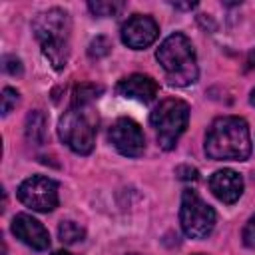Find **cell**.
<instances>
[{"mask_svg":"<svg viewBox=\"0 0 255 255\" xmlns=\"http://www.w3.org/2000/svg\"><path fill=\"white\" fill-rule=\"evenodd\" d=\"M4 70L12 76H20L22 74V64L16 56H4Z\"/></svg>","mask_w":255,"mask_h":255,"instance_id":"obj_20","label":"cell"},{"mask_svg":"<svg viewBox=\"0 0 255 255\" xmlns=\"http://www.w3.org/2000/svg\"><path fill=\"white\" fill-rule=\"evenodd\" d=\"M155 58H157L159 66L163 68V72H165V80L171 86H179V88L189 86L199 76L193 44L181 32H175V34L167 36L159 44V48L155 52Z\"/></svg>","mask_w":255,"mask_h":255,"instance_id":"obj_3","label":"cell"},{"mask_svg":"<svg viewBox=\"0 0 255 255\" xmlns=\"http://www.w3.org/2000/svg\"><path fill=\"white\" fill-rule=\"evenodd\" d=\"M215 211L211 205H207L195 191L185 189L181 195V207H179V223L187 237L191 239H203L207 237L215 227Z\"/></svg>","mask_w":255,"mask_h":255,"instance_id":"obj_6","label":"cell"},{"mask_svg":"<svg viewBox=\"0 0 255 255\" xmlns=\"http://www.w3.org/2000/svg\"><path fill=\"white\" fill-rule=\"evenodd\" d=\"M116 92L126 100H135V102H141V104H149L151 100H155V96L159 92V86L151 76L131 74V76L118 82Z\"/></svg>","mask_w":255,"mask_h":255,"instance_id":"obj_11","label":"cell"},{"mask_svg":"<svg viewBox=\"0 0 255 255\" xmlns=\"http://www.w3.org/2000/svg\"><path fill=\"white\" fill-rule=\"evenodd\" d=\"M18 104V92L14 88H4L2 90V114H10Z\"/></svg>","mask_w":255,"mask_h":255,"instance_id":"obj_18","label":"cell"},{"mask_svg":"<svg viewBox=\"0 0 255 255\" xmlns=\"http://www.w3.org/2000/svg\"><path fill=\"white\" fill-rule=\"evenodd\" d=\"M12 233L16 235V239H20L36 251H46L50 247L48 229L28 213H18L12 219Z\"/></svg>","mask_w":255,"mask_h":255,"instance_id":"obj_10","label":"cell"},{"mask_svg":"<svg viewBox=\"0 0 255 255\" xmlns=\"http://www.w3.org/2000/svg\"><path fill=\"white\" fill-rule=\"evenodd\" d=\"M159 36V26L151 16L133 14L122 26V42L131 50H143L151 46Z\"/></svg>","mask_w":255,"mask_h":255,"instance_id":"obj_9","label":"cell"},{"mask_svg":"<svg viewBox=\"0 0 255 255\" xmlns=\"http://www.w3.org/2000/svg\"><path fill=\"white\" fill-rule=\"evenodd\" d=\"M175 8H193L195 6V2H191V4H173Z\"/></svg>","mask_w":255,"mask_h":255,"instance_id":"obj_21","label":"cell"},{"mask_svg":"<svg viewBox=\"0 0 255 255\" xmlns=\"http://www.w3.org/2000/svg\"><path fill=\"white\" fill-rule=\"evenodd\" d=\"M205 153L217 161H245L251 155V133L247 122L237 116L213 120L205 133Z\"/></svg>","mask_w":255,"mask_h":255,"instance_id":"obj_1","label":"cell"},{"mask_svg":"<svg viewBox=\"0 0 255 255\" xmlns=\"http://www.w3.org/2000/svg\"><path fill=\"white\" fill-rule=\"evenodd\" d=\"M98 94H102V88L100 86L82 84L74 92V106H90V102H94L98 98Z\"/></svg>","mask_w":255,"mask_h":255,"instance_id":"obj_15","label":"cell"},{"mask_svg":"<svg viewBox=\"0 0 255 255\" xmlns=\"http://www.w3.org/2000/svg\"><path fill=\"white\" fill-rule=\"evenodd\" d=\"M110 48H112V44H110V40L108 38H104V36H98L96 40H92L90 42V48H88V54H90V58H104V56H108L110 54Z\"/></svg>","mask_w":255,"mask_h":255,"instance_id":"obj_17","label":"cell"},{"mask_svg":"<svg viewBox=\"0 0 255 255\" xmlns=\"http://www.w3.org/2000/svg\"><path fill=\"white\" fill-rule=\"evenodd\" d=\"M124 2H104V0H98V2H90L88 8L94 16H116L118 12L124 10Z\"/></svg>","mask_w":255,"mask_h":255,"instance_id":"obj_16","label":"cell"},{"mask_svg":"<svg viewBox=\"0 0 255 255\" xmlns=\"http://www.w3.org/2000/svg\"><path fill=\"white\" fill-rule=\"evenodd\" d=\"M108 137L112 145L126 157H139L145 151V137L139 128L129 118H118L108 131Z\"/></svg>","mask_w":255,"mask_h":255,"instance_id":"obj_8","label":"cell"},{"mask_svg":"<svg viewBox=\"0 0 255 255\" xmlns=\"http://www.w3.org/2000/svg\"><path fill=\"white\" fill-rule=\"evenodd\" d=\"M44 135H46V118L38 110H34L26 116V137L28 141L38 145L44 141Z\"/></svg>","mask_w":255,"mask_h":255,"instance_id":"obj_13","label":"cell"},{"mask_svg":"<svg viewBox=\"0 0 255 255\" xmlns=\"http://www.w3.org/2000/svg\"><path fill=\"white\" fill-rule=\"evenodd\" d=\"M195 255H203V253H195Z\"/></svg>","mask_w":255,"mask_h":255,"instance_id":"obj_25","label":"cell"},{"mask_svg":"<svg viewBox=\"0 0 255 255\" xmlns=\"http://www.w3.org/2000/svg\"><path fill=\"white\" fill-rule=\"evenodd\" d=\"M243 243L249 249H255V215L245 223L243 227Z\"/></svg>","mask_w":255,"mask_h":255,"instance_id":"obj_19","label":"cell"},{"mask_svg":"<svg viewBox=\"0 0 255 255\" xmlns=\"http://www.w3.org/2000/svg\"><path fill=\"white\" fill-rule=\"evenodd\" d=\"M32 30L50 64L56 70L64 68L70 54V32H72V20L68 12L62 8L44 10L34 18Z\"/></svg>","mask_w":255,"mask_h":255,"instance_id":"obj_2","label":"cell"},{"mask_svg":"<svg viewBox=\"0 0 255 255\" xmlns=\"http://www.w3.org/2000/svg\"><path fill=\"white\" fill-rule=\"evenodd\" d=\"M209 189L223 203H235L243 193V177L233 169H219L209 177Z\"/></svg>","mask_w":255,"mask_h":255,"instance_id":"obj_12","label":"cell"},{"mask_svg":"<svg viewBox=\"0 0 255 255\" xmlns=\"http://www.w3.org/2000/svg\"><path fill=\"white\" fill-rule=\"evenodd\" d=\"M84 235H86L84 227H80L76 221H62L58 225V237L62 243H68V245L78 243L84 239Z\"/></svg>","mask_w":255,"mask_h":255,"instance_id":"obj_14","label":"cell"},{"mask_svg":"<svg viewBox=\"0 0 255 255\" xmlns=\"http://www.w3.org/2000/svg\"><path fill=\"white\" fill-rule=\"evenodd\" d=\"M255 66V52L251 54V58H249V68H253Z\"/></svg>","mask_w":255,"mask_h":255,"instance_id":"obj_22","label":"cell"},{"mask_svg":"<svg viewBox=\"0 0 255 255\" xmlns=\"http://www.w3.org/2000/svg\"><path fill=\"white\" fill-rule=\"evenodd\" d=\"M60 139L80 155H88L96 143V118L88 106H74L64 112L58 122Z\"/></svg>","mask_w":255,"mask_h":255,"instance_id":"obj_4","label":"cell"},{"mask_svg":"<svg viewBox=\"0 0 255 255\" xmlns=\"http://www.w3.org/2000/svg\"><path fill=\"white\" fill-rule=\"evenodd\" d=\"M149 122L155 129V137H157L159 145L165 151H169V149L175 147L177 139L181 137V133L187 128L189 106H187V102H183L179 98L161 100L153 108V112L149 116Z\"/></svg>","mask_w":255,"mask_h":255,"instance_id":"obj_5","label":"cell"},{"mask_svg":"<svg viewBox=\"0 0 255 255\" xmlns=\"http://www.w3.org/2000/svg\"><path fill=\"white\" fill-rule=\"evenodd\" d=\"M249 102L255 106V88H253V92H251V98H249Z\"/></svg>","mask_w":255,"mask_h":255,"instance_id":"obj_23","label":"cell"},{"mask_svg":"<svg viewBox=\"0 0 255 255\" xmlns=\"http://www.w3.org/2000/svg\"><path fill=\"white\" fill-rule=\"evenodd\" d=\"M18 199L32 211H40V213L54 211L60 203L58 183L46 175H32L20 183Z\"/></svg>","mask_w":255,"mask_h":255,"instance_id":"obj_7","label":"cell"},{"mask_svg":"<svg viewBox=\"0 0 255 255\" xmlns=\"http://www.w3.org/2000/svg\"><path fill=\"white\" fill-rule=\"evenodd\" d=\"M52 255H72V253H68V251H56V253H52Z\"/></svg>","mask_w":255,"mask_h":255,"instance_id":"obj_24","label":"cell"}]
</instances>
